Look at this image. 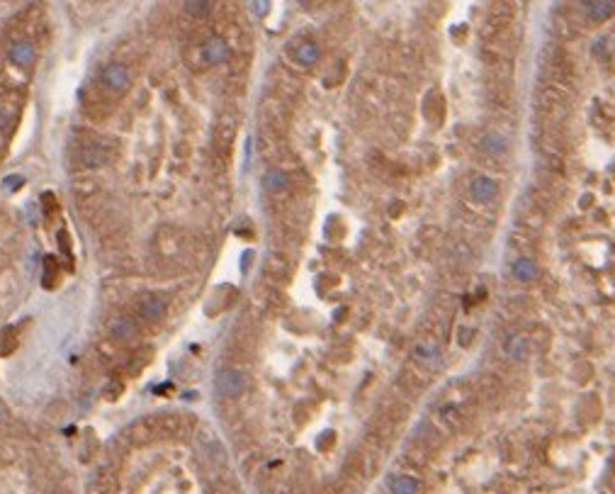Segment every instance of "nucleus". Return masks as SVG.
<instances>
[{
	"label": "nucleus",
	"mask_w": 615,
	"mask_h": 494,
	"mask_svg": "<svg viewBox=\"0 0 615 494\" xmlns=\"http://www.w3.org/2000/svg\"><path fill=\"white\" fill-rule=\"evenodd\" d=\"M216 390H219V395H224V397H239L243 390H246V380H243L241 373L234 370V368H221V370L216 373Z\"/></svg>",
	"instance_id": "nucleus-1"
},
{
	"label": "nucleus",
	"mask_w": 615,
	"mask_h": 494,
	"mask_svg": "<svg viewBox=\"0 0 615 494\" xmlns=\"http://www.w3.org/2000/svg\"><path fill=\"white\" fill-rule=\"evenodd\" d=\"M129 81H132V76H129V68L124 66V63L112 61L103 68V86L110 88L112 93H122V90H127Z\"/></svg>",
	"instance_id": "nucleus-2"
},
{
	"label": "nucleus",
	"mask_w": 615,
	"mask_h": 494,
	"mask_svg": "<svg viewBox=\"0 0 615 494\" xmlns=\"http://www.w3.org/2000/svg\"><path fill=\"white\" fill-rule=\"evenodd\" d=\"M470 195L477 202H492L498 195V186L489 175H474L470 183Z\"/></svg>",
	"instance_id": "nucleus-3"
},
{
	"label": "nucleus",
	"mask_w": 615,
	"mask_h": 494,
	"mask_svg": "<svg viewBox=\"0 0 615 494\" xmlns=\"http://www.w3.org/2000/svg\"><path fill=\"white\" fill-rule=\"evenodd\" d=\"M229 57H231V49L221 37H210V39L202 44V59H205L207 63H224Z\"/></svg>",
	"instance_id": "nucleus-4"
},
{
	"label": "nucleus",
	"mask_w": 615,
	"mask_h": 494,
	"mask_svg": "<svg viewBox=\"0 0 615 494\" xmlns=\"http://www.w3.org/2000/svg\"><path fill=\"white\" fill-rule=\"evenodd\" d=\"M139 314L144 317V319H161L165 314V302L159 297V295H144V297L139 299Z\"/></svg>",
	"instance_id": "nucleus-5"
},
{
	"label": "nucleus",
	"mask_w": 615,
	"mask_h": 494,
	"mask_svg": "<svg viewBox=\"0 0 615 494\" xmlns=\"http://www.w3.org/2000/svg\"><path fill=\"white\" fill-rule=\"evenodd\" d=\"M511 273H513V278L521 280V283H530V280L538 278V263L528 256H521L511 263Z\"/></svg>",
	"instance_id": "nucleus-6"
},
{
	"label": "nucleus",
	"mask_w": 615,
	"mask_h": 494,
	"mask_svg": "<svg viewBox=\"0 0 615 494\" xmlns=\"http://www.w3.org/2000/svg\"><path fill=\"white\" fill-rule=\"evenodd\" d=\"M584 12L596 22L608 20L610 15H615V0H586Z\"/></svg>",
	"instance_id": "nucleus-7"
},
{
	"label": "nucleus",
	"mask_w": 615,
	"mask_h": 494,
	"mask_svg": "<svg viewBox=\"0 0 615 494\" xmlns=\"http://www.w3.org/2000/svg\"><path fill=\"white\" fill-rule=\"evenodd\" d=\"M392 494H419L421 492V480H416L414 475H394L390 480Z\"/></svg>",
	"instance_id": "nucleus-8"
},
{
	"label": "nucleus",
	"mask_w": 615,
	"mask_h": 494,
	"mask_svg": "<svg viewBox=\"0 0 615 494\" xmlns=\"http://www.w3.org/2000/svg\"><path fill=\"white\" fill-rule=\"evenodd\" d=\"M81 159H83V166H90V168H95V166H103L105 161H108V151H105L103 146L98 144V141H90V144L83 146Z\"/></svg>",
	"instance_id": "nucleus-9"
},
{
	"label": "nucleus",
	"mask_w": 615,
	"mask_h": 494,
	"mask_svg": "<svg viewBox=\"0 0 615 494\" xmlns=\"http://www.w3.org/2000/svg\"><path fill=\"white\" fill-rule=\"evenodd\" d=\"M294 59H297L302 66H309V63L319 61V44L312 39L299 41L297 47H294Z\"/></svg>",
	"instance_id": "nucleus-10"
},
{
	"label": "nucleus",
	"mask_w": 615,
	"mask_h": 494,
	"mask_svg": "<svg viewBox=\"0 0 615 494\" xmlns=\"http://www.w3.org/2000/svg\"><path fill=\"white\" fill-rule=\"evenodd\" d=\"M482 149H484V154H489V156H501L503 151L508 149V141H506L503 134L489 132V134H484V137H482Z\"/></svg>",
	"instance_id": "nucleus-11"
},
{
	"label": "nucleus",
	"mask_w": 615,
	"mask_h": 494,
	"mask_svg": "<svg viewBox=\"0 0 615 494\" xmlns=\"http://www.w3.org/2000/svg\"><path fill=\"white\" fill-rule=\"evenodd\" d=\"M290 186V178L282 170H268L263 175V190L265 192H280Z\"/></svg>",
	"instance_id": "nucleus-12"
},
{
	"label": "nucleus",
	"mask_w": 615,
	"mask_h": 494,
	"mask_svg": "<svg viewBox=\"0 0 615 494\" xmlns=\"http://www.w3.org/2000/svg\"><path fill=\"white\" fill-rule=\"evenodd\" d=\"M503 348H506L508 358H513V361H523L525 353H528V344H525L523 334H513L506 339V344H503Z\"/></svg>",
	"instance_id": "nucleus-13"
},
{
	"label": "nucleus",
	"mask_w": 615,
	"mask_h": 494,
	"mask_svg": "<svg viewBox=\"0 0 615 494\" xmlns=\"http://www.w3.org/2000/svg\"><path fill=\"white\" fill-rule=\"evenodd\" d=\"M32 57H34V47H32V41H17L15 47L10 49V61L20 63V66L30 63Z\"/></svg>",
	"instance_id": "nucleus-14"
},
{
	"label": "nucleus",
	"mask_w": 615,
	"mask_h": 494,
	"mask_svg": "<svg viewBox=\"0 0 615 494\" xmlns=\"http://www.w3.org/2000/svg\"><path fill=\"white\" fill-rule=\"evenodd\" d=\"M414 353L419 361H425V363H436L441 358V350H438V346L433 341H421L414 348Z\"/></svg>",
	"instance_id": "nucleus-15"
},
{
	"label": "nucleus",
	"mask_w": 615,
	"mask_h": 494,
	"mask_svg": "<svg viewBox=\"0 0 615 494\" xmlns=\"http://www.w3.org/2000/svg\"><path fill=\"white\" fill-rule=\"evenodd\" d=\"M112 331L117 339L127 341V339H134V334H137V324H134L129 317H119V319H114Z\"/></svg>",
	"instance_id": "nucleus-16"
},
{
	"label": "nucleus",
	"mask_w": 615,
	"mask_h": 494,
	"mask_svg": "<svg viewBox=\"0 0 615 494\" xmlns=\"http://www.w3.org/2000/svg\"><path fill=\"white\" fill-rule=\"evenodd\" d=\"M185 10L190 12V15H205L207 10H210V3H205V0H195V3H185Z\"/></svg>",
	"instance_id": "nucleus-17"
},
{
	"label": "nucleus",
	"mask_w": 615,
	"mask_h": 494,
	"mask_svg": "<svg viewBox=\"0 0 615 494\" xmlns=\"http://www.w3.org/2000/svg\"><path fill=\"white\" fill-rule=\"evenodd\" d=\"M253 8H256L258 15H263V12L268 10V3H263V0H261V3H256V6H253Z\"/></svg>",
	"instance_id": "nucleus-18"
}]
</instances>
